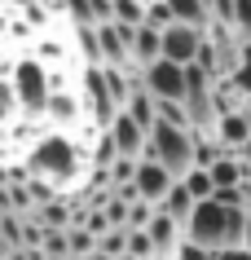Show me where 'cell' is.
<instances>
[{"instance_id": "6da1fadb", "label": "cell", "mask_w": 251, "mask_h": 260, "mask_svg": "<svg viewBox=\"0 0 251 260\" xmlns=\"http://www.w3.org/2000/svg\"><path fill=\"white\" fill-rule=\"evenodd\" d=\"M80 31L62 9L0 5V168L22 172L53 141L97 146Z\"/></svg>"}, {"instance_id": "5bb4252c", "label": "cell", "mask_w": 251, "mask_h": 260, "mask_svg": "<svg viewBox=\"0 0 251 260\" xmlns=\"http://www.w3.org/2000/svg\"><path fill=\"white\" fill-rule=\"evenodd\" d=\"M181 185H185L190 194H194L198 203H207L211 194H216V181H211V172H207V168H194V172H190V177H185Z\"/></svg>"}, {"instance_id": "277c9868", "label": "cell", "mask_w": 251, "mask_h": 260, "mask_svg": "<svg viewBox=\"0 0 251 260\" xmlns=\"http://www.w3.org/2000/svg\"><path fill=\"white\" fill-rule=\"evenodd\" d=\"M141 84H146V93L154 97V102H185V88H190V80H185V67H176V62H154L146 75H141Z\"/></svg>"}, {"instance_id": "9c48e42d", "label": "cell", "mask_w": 251, "mask_h": 260, "mask_svg": "<svg viewBox=\"0 0 251 260\" xmlns=\"http://www.w3.org/2000/svg\"><path fill=\"white\" fill-rule=\"evenodd\" d=\"M159 212H163V216H172V220H176V225L185 230V225L194 220V212H198V199L185 190L181 181H176V185H172V194L163 199V207H159Z\"/></svg>"}, {"instance_id": "8992f818", "label": "cell", "mask_w": 251, "mask_h": 260, "mask_svg": "<svg viewBox=\"0 0 251 260\" xmlns=\"http://www.w3.org/2000/svg\"><path fill=\"white\" fill-rule=\"evenodd\" d=\"M203 44H207V31L185 27V22H176V27L163 31V57L176 62V67H194L198 53H203Z\"/></svg>"}, {"instance_id": "ac0fdd59", "label": "cell", "mask_w": 251, "mask_h": 260, "mask_svg": "<svg viewBox=\"0 0 251 260\" xmlns=\"http://www.w3.org/2000/svg\"><path fill=\"white\" fill-rule=\"evenodd\" d=\"M176 260H216V251H207V247H198V243L185 238V247L176 251Z\"/></svg>"}, {"instance_id": "44dd1931", "label": "cell", "mask_w": 251, "mask_h": 260, "mask_svg": "<svg viewBox=\"0 0 251 260\" xmlns=\"http://www.w3.org/2000/svg\"><path fill=\"white\" fill-rule=\"evenodd\" d=\"M124 260H132V256H124Z\"/></svg>"}, {"instance_id": "3957f363", "label": "cell", "mask_w": 251, "mask_h": 260, "mask_svg": "<svg viewBox=\"0 0 251 260\" xmlns=\"http://www.w3.org/2000/svg\"><path fill=\"white\" fill-rule=\"evenodd\" d=\"M150 164H159L172 181H185L198 168V137L190 128H172V123H154L150 133Z\"/></svg>"}, {"instance_id": "4fadbf2b", "label": "cell", "mask_w": 251, "mask_h": 260, "mask_svg": "<svg viewBox=\"0 0 251 260\" xmlns=\"http://www.w3.org/2000/svg\"><path fill=\"white\" fill-rule=\"evenodd\" d=\"M146 9H150V0H115V22L119 27H146Z\"/></svg>"}, {"instance_id": "d6986e66", "label": "cell", "mask_w": 251, "mask_h": 260, "mask_svg": "<svg viewBox=\"0 0 251 260\" xmlns=\"http://www.w3.org/2000/svg\"><path fill=\"white\" fill-rule=\"evenodd\" d=\"M216 260H251V251H247V247H238V251H221Z\"/></svg>"}, {"instance_id": "e0dca14e", "label": "cell", "mask_w": 251, "mask_h": 260, "mask_svg": "<svg viewBox=\"0 0 251 260\" xmlns=\"http://www.w3.org/2000/svg\"><path fill=\"white\" fill-rule=\"evenodd\" d=\"M229 80H234L238 88H242V93L251 97V44H242V57H238V71L229 75Z\"/></svg>"}, {"instance_id": "7c38bea8", "label": "cell", "mask_w": 251, "mask_h": 260, "mask_svg": "<svg viewBox=\"0 0 251 260\" xmlns=\"http://www.w3.org/2000/svg\"><path fill=\"white\" fill-rule=\"evenodd\" d=\"M124 110L141 123V128H146V133H154V123H159V102H154V97L146 93V84H141L137 93H132V102H128Z\"/></svg>"}, {"instance_id": "8fae6325", "label": "cell", "mask_w": 251, "mask_h": 260, "mask_svg": "<svg viewBox=\"0 0 251 260\" xmlns=\"http://www.w3.org/2000/svg\"><path fill=\"white\" fill-rule=\"evenodd\" d=\"M172 5V18L185 22V27H198V31H211V9L207 0H167Z\"/></svg>"}, {"instance_id": "9a60e30c", "label": "cell", "mask_w": 251, "mask_h": 260, "mask_svg": "<svg viewBox=\"0 0 251 260\" xmlns=\"http://www.w3.org/2000/svg\"><path fill=\"white\" fill-rule=\"evenodd\" d=\"M128 256L132 260H159V251H154V243H150L146 230H128Z\"/></svg>"}, {"instance_id": "5b68a950", "label": "cell", "mask_w": 251, "mask_h": 260, "mask_svg": "<svg viewBox=\"0 0 251 260\" xmlns=\"http://www.w3.org/2000/svg\"><path fill=\"white\" fill-rule=\"evenodd\" d=\"M106 137L115 141V150H119V159H132V164H141L146 154H150V133L141 128L128 110H119L115 115V123H111V133Z\"/></svg>"}, {"instance_id": "30bf717a", "label": "cell", "mask_w": 251, "mask_h": 260, "mask_svg": "<svg viewBox=\"0 0 251 260\" xmlns=\"http://www.w3.org/2000/svg\"><path fill=\"white\" fill-rule=\"evenodd\" d=\"M211 181H216V190H238L242 181H247V164H242V154H225L221 164L207 168Z\"/></svg>"}, {"instance_id": "7a4b0ae2", "label": "cell", "mask_w": 251, "mask_h": 260, "mask_svg": "<svg viewBox=\"0 0 251 260\" xmlns=\"http://www.w3.org/2000/svg\"><path fill=\"white\" fill-rule=\"evenodd\" d=\"M247 225H251V212L221 207L216 199H207V203H198L194 220L185 225V238L221 256V251H238V247L247 243Z\"/></svg>"}, {"instance_id": "52a82bcc", "label": "cell", "mask_w": 251, "mask_h": 260, "mask_svg": "<svg viewBox=\"0 0 251 260\" xmlns=\"http://www.w3.org/2000/svg\"><path fill=\"white\" fill-rule=\"evenodd\" d=\"M172 185L176 181L167 177L159 164H150V159H141V168H137V181H132V190H137V199H146V203H154V207H163V199L172 194Z\"/></svg>"}, {"instance_id": "ba28073f", "label": "cell", "mask_w": 251, "mask_h": 260, "mask_svg": "<svg viewBox=\"0 0 251 260\" xmlns=\"http://www.w3.org/2000/svg\"><path fill=\"white\" fill-rule=\"evenodd\" d=\"M146 234H150L159 260H176V251L185 247V230L172 216H163V212H154V220H150V230H146Z\"/></svg>"}, {"instance_id": "2e32d148", "label": "cell", "mask_w": 251, "mask_h": 260, "mask_svg": "<svg viewBox=\"0 0 251 260\" xmlns=\"http://www.w3.org/2000/svg\"><path fill=\"white\" fill-rule=\"evenodd\" d=\"M242 44H251V0H238L234 5V27H229Z\"/></svg>"}, {"instance_id": "ffe728a7", "label": "cell", "mask_w": 251, "mask_h": 260, "mask_svg": "<svg viewBox=\"0 0 251 260\" xmlns=\"http://www.w3.org/2000/svg\"><path fill=\"white\" fill-rule=\"evenodd\" d=\"M242 164H247V177H251V146L242 150Z\"/></svg>"}]
</instances>
